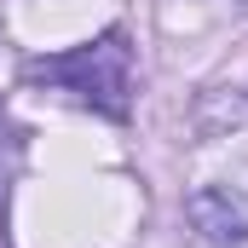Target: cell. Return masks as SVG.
Listing matches in <instances>:
<instances>
[{
	"instance_id": "7a4b0ae2",
	"label": "cell",
	"mask_w": 248,
	"mask_h": 248,
	"mask_svg": "<svg viewBox=\"0 0 248 248\" xmlns=\"http://www.w3.org/2000/svg\"><path fill=\"white\" fill-rule=\"evenodd\" d=\"M185 214H190V225L208 237V243H248V202L243 196H231V190H219V185H208V190H196L185 202Z\"/></svg>"
},
{
	"instance_id": "6da1fadb",
	"label": "cell",
	"mask_w": 248,
	"mask_h": 248,
	"mask_svg": "<svg viewBox=\"0 0 248 248\" xmlns=\"http://www.w3.org/2000/svg\"><path fill=\"white\" fill-rule=\"evenodd\" d=\"M29 75H35V81H58V87L81 93L87 104H98V110H110V116H127L133 46H127L122 29H116V35H104V41H93V46H75V52H63V58H35Z\"/></svg>"
}]
</instances>
